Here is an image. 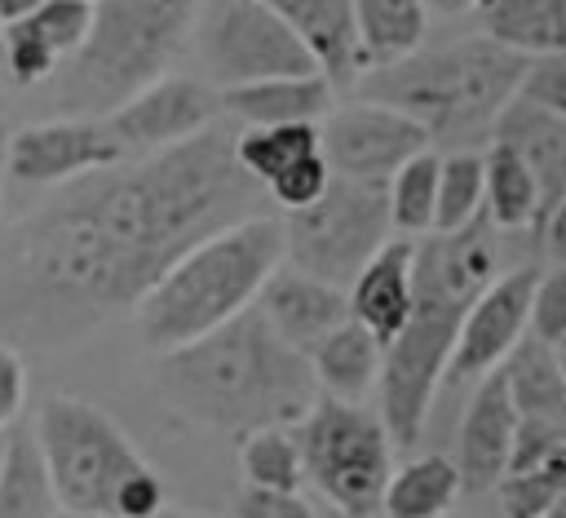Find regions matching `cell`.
I'll use <instances>...</instances> for the list:
<instances>
[{
  "label": "cell",
  "mask_w": 566,
  "mask_h": 518,
  "mask_svg": "<svg viewBox=\"0 0 566 518\" xmlns=\"http://www.w3.org/2000/svg\"><path fill=\"white\" fill-rule=\"evenodd\" d=\"M557 376H562V394H566V345H557Z\"/></svg>",
  "instance_id": "7bdbcfd3"
},
{
  "label": "cell",
  "mask_w": 566,
  "mask_h": 518,
  "mask_svg": "<svg viewBox=\"0 0 566 518\" xmlns=\"http://www.w3.org/2000/svg\"><path fill=\"white\" fill-rule=\"evenodd\" d=\"M460 496L464 487H460L455 460L442 452H420L407 465L389 469L380 514L385 518H442L460 505Z\"/></svg>",
  "instance_id": "d4e9b609"
},
{
  "label": "cell",
  "mask_w": 566,
  "mask_h": 518,
  "mask_svg": "<svg viewBox=\"0 0 566 518\" xmlns=\"http://www.w3.org/2000/svg\"><path fill=\"white\" fill-rule=\"evenodd\" d=\"M539 518H566V496H562V500H557V505H548V509H544V514H539Z\"/></svg>",
  "instance_id": "ee69618b"
},
{
  "label": "cell",
  "mask_w": 566,
  "mask_h": 518,
  "mask_svg": "<svg viewBox=\"0 0 566 518\" xmlns=\"http://www.w3.org/2000/svg\"><path fill=\"white\" fill-rule=\"evenodd\" d=\"M522 75L526 58L500 49L486 35H469L363 71L349 93L411 115L429 133L433 151H482L500 111L517 97Z\"/></svg>",
  "instance_id": "277c9868"
},
{
  "label": "cell",
  "mask_w": 566,
  "mask_h": 518,
  "mask_svg": "<svg viewBox=\"0 0 566 518\" xmlns=\"http://www.w3.org/2000/svg\"><path fill=\"white\" fill-rule=\"evenodd\" d=\"M482 217L495 230H535L539 221V186L531 168L500 142H486L482 151Z\"/></svg>",
  "instance_id": "4316f807"
},
{
  "label": "cell",
  "mask_w": 566,
  "mask_h": 518,
  "mask_svg": "<svg viewBox=\"0 0 566 518\" xmlns=\"http://www.w3.org/2000/svg\"><path fill=\"white\" fill-rule=\"evenodd\" d=\"M84 4H93V0H84Z\"/></svg>",
  "instance_id": "681fc988"
},
{
  "label": "cell",
  "mask_w": 566,
  "mask_h": 518,
  "mask_svg": "<svg viewBox=\"0 0 566 518\" xmlns=\"http://www.w3.org/2000/svg\"><path fill=\"white\" fill-rule=\"evenodd\" d=\"M27 407V359L18 345L0 341V434L22 421Z\"/></svg>",
  "instance_id": "8d00e7d4"
},
{
  "label": "cell",
  "mask_w": 566,
  "mask_h": 518,
  "mask_svg": "<svg viewBox=\"0 0 566 518\" xmlns=\"http://www.w3.org/2000/svg\"><path fill=\"white\" fill-rule=\"evenodd\" d=\"M128 159L111 128L88 115H57L40 124H22L9 133V177L27 186H62L84 173L111 168Z\"/></svg>",
  "instance_id": "4fadbf2b"
},
{
  "label": "cell",
  "mask_w": 566,
  "mask_h": 518,
  "mask_svg": "<svg viewBox=\"0 0 566 518\" xmlns=\"http://www.w3.org/2000/svg\"><path fill=\"white\" fill-rule=\"evenodd\" d=\"M217 120H221V93L199 75H172V71L124 97L111 115H102V124L111 128L124 155H150L177 146Z\"/></svg>",
  "instance_id": "7c38bea8"
},
{
  "label": "cell",
  "mask_w": 566,
  "mask_h": 518,
  "mask_svg": "<svg viewBox=\"0 0 566 518\" xmlns=\"http://www.w3.org/2000/svg\"><path fill=\"white\" fill-rule=\"evenodd\" d=\"M53 518H97V514H80V509H57Z\"/></svg>",
  "instance_id": "f6af8a7d"
},
{
  "label": "cell",
  "mask_w": 566,
  "mask_h": 518,
  "mask_svg": "<svg viewBox=\"0 0 566 518\" xmlns=\"http://www.w3.org/2000/svg\"><path fill=\"white\" fill-rule=\"evenodd\" d=\"M513 429H517V407L509 398L504 372L491 367L486 376L473 381V398L460 421V452L451 456L460 469L464 496H486L500 483V474L509 469Z\"/></svg>",
  "instance_id": "2e32d148"
},
{
  "label": "cell",
  "mask_w": 566,
  "mask_h": 518,
  "mask_svg": "<svg viewBox=\"0 0 566 518\" xmlns=\"http://www.w3.org/2000/svg\"><path fill=\"white\" fill-rule=\"evenodd\" d=\"M482 217V151H438L433 230H460Z\"/></svg>",
  "instance_id": "4dcf8cb0"
},
{
  "label": "cell",
  "mask_w": 566,
  "mask_h": 518,
  "mask_svg": "<svg viewBox=\"0 0 566 518\" xmlns=\"http://www.w3.org/2000/svg\"><path fill=\"white\" fill-rule=\"evenodd\" d=\"M318 518H358V514H340V509H323Z\"/></svg>",
  "instance_id": "7dc6e473"
},
{
  "label": "cell",
  "mask_w": 566,
  "mask_h": 518,
  "mask_svg": "<svg viewBox=\"0 0 566 518\" xmlns=\"http://www.w3.org/2000/svg\"><path fill=\"white\" fill-rule=\"evenodd\" d=\"M270 13H279L296 40L310 49L318 71L340 89H354L363 75L358 40H354V9L349 0H261Z\"/></svg>",
  "instance_id": "ffe728a7"
},
{
  "label": "cell",
  "mask_w": 566,
  "mask_h": 518,
  "mask_svg": "<svg viewBox=\"0 0 566 518\" xmlns=\"http://www.w3.org/2000/svg\"><path fill=\"white\" fill-rule=\"evenodd\" d=\"M491 142L509 146L531 168V177L539 186V217H544L566 195V120L557 111H548V106H539V102L517 93L500 111V120L491 128Z\"/></svg>",
  "instance_id": "ac0fdd59"
},
{
  "label": "cell",
  "mask_w": 566,
  "mask_h": 518,
  "mask_svg": "<svg viewBox=\"0 0 566 518\" xmlns=\"http://www.w3.org/2000/svg\"><path fill=\"white\" fill-rule=\"evenodd\" d=\"M318 146H323L332 177L389 182L394 168H402L411 155L429 151V133L411 115H402L385 102L349 97V102H336L318 120Z\"/></svg>",
  "instance_id": "8fae6325"
},
{
  "label": "cell",
  "mask_w": 566,
  "mask_h": 518,
  "mask_svg": "<svg viewBox=\"0 0 566 518\" xmlns=\"http://www.w3.org/2000/svg\"><path fill=\"white\" fill-rule=\"evenodd\" d=\"M57 62V71L80 53V44L88 40V22H93V4L84 0H40L27 18H18Z\"/></svg>",
  "instance_id": "d6a6232c"
},
{
  "label": "cell",
  "mask_w": 566,
  "mask_h": 518,
  "mask_svg": "<svg viewBox=\"0 0 566 518\" xmlns=\"http://www.w3.org/2000/svg\"><path fill=\"white\" fill-rule=\"evenodd\" d=\"M155 385L186 421L221 434L296 425L318 398L310 359L283 345L256 310L159 354Z\"/></svg>",
  "instance_id": "3957f363"
},
{
  "label": "cell",
  "mask_w": 566,
  "mask_h": 518,
  "mask_svg": "<svg viewBox=\"0 0 566 518\" xmlns=\"http://www.w3.org/2000/svg\"><path fill=\"white\" fill-rule=\"evenodd\" d=\"M203 0H93L88 40L49 80L66 115L102 120L124 97L168 75Z\"/></svg>",
  "instance_id": "52a82bcc"
},
{
  "label": "cell",
  "mask_w": 566,
  "mask_h": 518,
  "mask_svg": "<svg viewBox=\"0 0 566 518\" xmlns=\"http://www.w3.org/2000/svg\"><path fill=\"white\" fill-rule=\"evenodd\" d=\"M283 261V226L274 213L243 217L186 248L133 305L146 350L168 354L252 310L261 283Z\"/></svg>",
  "instance_id": "5b68a950"
},
{
  "label": "cell",
  "mask_w": 566,
  "mask_h": 518,
  "mask_svg": "<svg viewBox=\"0 0 566 518\" xmlns=\"http://www.w3.org/2000/svg\"><path fill=\"white\" fill-rule=\"evenodd\" d=\"M283 226V261L332 283L349 288V279L367 266V257L394 235L385 182L332 177L327 190L279 217Z\"/></svg>",
  "instance_id": "9c48e42d"
},
{
  "label": "cell",
  "mask_w": 566,
  "mask_h": 518,
  "mask_svg": "<svg viewBox=\"0 0 566 518\" xmlns=\"http://www.w3.org/2000/svg\"><path fill=\"white\" fill-rule=\"evenodd\" d=\"M478 35L535 62L566 53V0H478Z\"/></svg>",
  "instance_id": "44dd1931"
},
{
  "label": "cell",
  "mask_w": 566,
  "mask_h": 518,
  "mask_svg": "<svg viewBox=\"0 0 566 518\" xmlns=\"http://www.w3.org/2000/svg\"><path fill=\"white\" fill-rule=\"evenodd\" d=\"M336 106V84L323 71L310 75H274L256 84H239L221 93V115L239 128L265 124H318Z\"/></svg>",
  "instance_id": "d6986e66"
},
{
  "label": "cell",
  "mask_w": 566,
  "mask_h": 518,
  "mask_svg": "<svg viewBox=\"0 0 566 518\" xmlns=\"http://www.w3.org/2000/svg\"><path fill=\"white\" fill-rule=\"evenodd\" d=\"M380 350H385V345H380L363 323H354V319L336 323V328L305 354L318 394H323V398H336V403H363V398L376 390V381H380Z\"/></svg>",
  "instance_id": "7402d4cb"
},
{
  "label": "cell",
  "mask_w": 566,
  "mask_h": 518,
  "mask_svg": "<svg viewBox=\"0 0 566 518\" xmlns=\"http://www.w3.org/2000/svg\"><path fill=\"white\" fill-rule=\"evenodd\" d=\"M9 133L13 128H4V106H0V199H4V177H9Z\"/></svg>",
  "instance_id": "60d3db41"
},
{
  "label": "cell",
  "mask_w": 566,
  "mask_h": 518,
  "mask_svg": "<svg viewBox=\"0 0 566 518\" xmlns=\"http://www.w3.org/2000/svg\"><path fill=\"white\" fill-rule=\"evenodd\" d=\"M239 469L248 487H270V491H301L305 487V465L292 425H261L239 434Z\"/></svg>",
  "instance_id": "f1b7e54d"
},
{
  "label": "cell",
  "mask_w": 566,
  "mask_h": 518,
  "mask_svg": "<svg viewBox=\"0 0 566 518\" xmlns=\"http://www.w3.org/2000/svg\"><path fill=\"white\" fill-rule=\"evenodd\" d=\"M522 97L557 111L566 120V53H553V58H535L526 62V75H522Z\"/></svg>",
  "instance_id": "d590c367"
},
{
  "label": "cell",
  "mask_w": 566,
  "mask_h": 518,
  "mask_svg": "<svg viewBox=\"0 0 566 518\" xmlns=\"http://www.w3.org/2000/svg\"><path fill=\"white\" fill-rule=\"evenodd\" d=\"M31 434L62 509L97 518H155L164 509V478L97 403L49 394L31 421Z\"/></svg>",
  "instance_id": "8992f818"
},
{
  "label": "cell",
  "mask_w": 566,
  "mask_h": 518,
  "mask_svg": "<svg viewBox=\"0 0 566 518\" xmlns=\"http://www.w3.org/2000/svg\"><path fill=\"white\" fill-rule=\"evenodd\" d=\"M35 4H40V0H0V27H9V22H18V18H27Z\"/></svg>",
  "instance_id": "f35d334b"
},
{
  "label": "cell",
  "mask_w": 566,
  "mask_h": 518,
  "mask_svg": "<svg viewBox=\"0 0 566 518\" xmlns=\"http://www.w3.org/2000/svg\"><path fill=\"white\" fill-rule=\"evenodd\" d=\"M234 518H318V509L301 491H270V487H248L234 496Z\"/></svg>",
  "instance_id": "e575fe53"
},
{
  "label": "cell",
  "mask_w": 566,
  "mask_h": 518,
  "mask_svg": "<svg viewBox=\"0 0 566 518\" xmlns=\"http://www.w3.org/2000/svg\"><path fill=\"white\" fill-rule=\"evenodd\" d=\"M442 518H504L495 505H469V509H451V514H442Z\"/></svg>",
  "instance_id": "b9f144b4"
},
{
  "label": "cell",
  "mask_w": 566,
  "mask_h": 518,
  "mask_svg": "<svg viewBox=\"0 0 566 518\" xmlns=\"http://www.w3.org/2000/svg\"><path fill=\"white\" fill-rule=\"evenodd\" d=\"M495 226L486 217L460 226V230H429L416 244L411 274H416V301L407 323L394 341L380 350V425L394 447H416L438 394V381L447 372V359L455 350V332L473 297L500 274L495 252Z\"/></svg>",
  "instance_id": "7a4b0ae2"
},
{
  "label": "cell",
  "mask_w": 566,
  "mask_h": 518,
  "mask_svg": "<svg viewBox=\"0 0 566 518\" xmlns=\"http://www.w3.org/2000/svg\"><path fill=\"white\" fill-rule=\"evenodd\" d=\"M323 155L318 146V124H265V128H239L234 133V159L239 168L261 186H274L283 173L296 164Z\"/></svg>",
  "instance_id": "83f0119b"
},
{
  "label": "cell",
  "mask_w": 566,
  "mask_h": 518,
  "mask_svg": "<svg viewBox=\"0 0 566 518\" xmlns=\"http://www.w3.org/2000/svg\"><path fill=\"white\" fill-rule=\"evenodd\" d=\"M252 310L270 323V332L292 345L296 354H310L336 323L349 319V301H345V288H332L287 261H279V270L261 283Z\"/></svg>",
  "instance_id": "9a60e30c"
},
{
  "label": "cell",
  "mask_w": 566,
  "mask_h": 518,
  "mask_svg": "<svg viewBox=\"0 0 566 518\" xmlns=\"http://www.w3.org/2000/svg\"><path fill=\"white\" fill-rule=\"evenodd\" d=\"M535 266H517L495 274L473 305L460 319L455 350L447 359V381H478L491 367L509 359V350L526 336V314H531V288H535Z\"/></svg>",
  "instance_id": "5bb4252c"
},
{
  "label": "cell",
  "mask_w": 566,
  "mask_h": 518,
  "mask_svg": "<svg viewBox=\"0 0 566 518\" xmlns=\"http://www.w3.org/2000/svg\"><path fill=\"white\" fill-rule=\"evenodd\" d=\"M234 120L53 186L0 230V341L62 350L133 310L199 239L270 213L234 159Z\"/></svg>",
  "instance_id": "6da1fadb"
},
{
  "label": "cell",
  "mask_w": 566,
  "mask_h": 518,
  "mask_svg": "<svg viewBox=\"0 0 566 518\" xmlns=\"http://www.w3.org/2000/svg\"><path fill=\"white\" fill-rule=\"evenodd\" d=\"M155 518H203V514H177V509H159Z\"/></svg>",
  "instance_id": "bcb514c9"
},
{
  "label": "cell",
  "mask_w": 566,
  "mask_h": 518,
  "mask_svg": "<svg viewBox=\"0 0 566 518\" xmlns=\"http://www.w3.org/2000/svg\"><path fill=\"white\" fill-rule=\"evenodd\" d=\"M478 0H424V9H438V13H447V18H455V13H469Z\"/></svg>",
  "instance_id": "ab89813d"
},
{
  "label": "cell",
  "mask_w": 566,
  "mask_h": 518,
  "mask_svg": "<svg viewBox=\"0 0 566 518\" xmlns=\"http://www.w3.org/2000/svg\"><path fill=\"white\" fill-rule=\"evenodd\" d=\"M526 328H531L535 341L566 345V266H553V270L535 274Z\"/></svg>",
  "instance_id": "836d02e7"
},
{
  "label": "cell",
  "mask_w": 566,
  "mask_h": 518,
  "mask_svg": "<svg viewBox=\"0 0 566 518\" xmlns=\"http://www.w3.org/2000/svg\"><path fill=\"white\" fill-rule=\"evenodd\" d=\"M190 35L203 62V80L217 93L274 75L318 71V62L296 40V31L261 0H203Z\"/></svg>",
  "instance_id": "30bf717a"
},
{
  "label": "cell",
  "mask_w": 566,
  "mask_h": 518,
  "mask_svg": "<svg viewBox=\"0 0 566 518\" xmlns=\"http://www.w3.org/2000/svg\"><path fill=\"white\" fill-rule=\"evenodd\" d=\"M354 9V40L363 71L389 66L424 49L429 31V9L424 0H349Z\"/></svg>",
  "instance_id": "603a6c76"
},
{
  "label": "cell",
  "mask_w": 566,
  "mask_h": 518,
  "mask_svg": "<svg viewBox=\"0 0 566 518\" xmlns=\"http://www.w3.org/2000/svg\"><path fill=\"white\" fill-rule=\"evenodd\" d=\"M0 53H4V27H0Z\"/></svg>",
  "instance_id": "c3c4849f"
},
{
  "label": "cell",
  "mask_w": 566,
  "mask_h": 518,
  "mask_svg": "<svg viewBox=\"0 0 566 518\" xmlns=\"http://www.w3.org/2000/svg\"><path fill=\"white\" fill-rule=\"evenodd\" d=\"M57 509L62 505L31 421L9 425L0 438V518H53Z\"/></svg>",
  "instance_id": "cb8c5ba5"
},
{
  "label": "cell",
  "mask_w": 566,
  "mask_h": 518,
  "mask_svg": "<svg viewBox=\"0 0 566 518\" xmlns=\"http://www.w3.org/2000/svg\"><path fill=\"white\" fill-rule=\"evenodd\" d=\"M539 244H544V252L553 257V266H566V195L539 217Z\"/></svg>",
  "instance_id": "74e56055"
},
{
  "label": "cell",
  "mask_w": 566,
  "mask_h": 518,
  "mask_svg": "<svg viewBox=\"0 0 566 518\" xmlns=\"http://www.w3.org/2000/svg\"><path fill=\"white\" fill-rule=\"evenodd\" d=\"M491 491H495V509L504 518H539L548 505H557L566 496V452H557L539 465L500 474V483Z\"/></svg>",
  "instance_id": "1f68e13d"
},
{
  "label": "cell",
  "mask_w": 566,
  "mask_h": 518,
  "mask_svg": "<svg viewBox=\"0 0 566 518\" xmlns=\"http://www.w3.org/2000/svg\"><path fill=\"white\" fill-rule=\"evenodd\" d=\"M305 483L318 487L327 509L376 518L380 496L394 469V443L380 425L376 412L363 403H336V398H314V407L292 425Z\"/></svg>",
  "instance_id": "ba28073f"
},
{
  "label": "cell",
  "mask_w": 566,
  "mask_h": 518,
  "mask_svg": "<svg viewBox=\"0 0 566 518\" xmlns=\"http://www.w3.org/2000/svg\"><path fill=\"white\" fill-rule=\"evenodd\" d=\"M433 195H438V151L411 155L394 177L385 182L389 199V226L398 235H429L433 230Z\"/></svg>",
  "instance_id": "f546056e"
},
{
  "label": "cell",
  "mask_w": 566,
  "mask_h": 518,
  "mask_svg": "<svg viewBox=\"0 0 566 518\" xmlns=\"http://www.w3.org/2000/svg\"><path fill=\"white\" fill-rule=\"evenodd\" d=\"M411 257H416V239L407 235H389L367 266L349 279L345 301H349V319L363 323L380 345L398 336V328L411 314L416 301V274H411Z\"/></svg>",
  "instance_id": "e0dca14e"
},
{
  "label": "cell",
  "mask_w": 566,
  "mask_h": 518,
  "mask_svg": "<svg viewBox=\"0 0 566 518\" xmlns=\"http://www.w3.org/2000/svg\"><path fill=\"white\" fill-rule=\"evenodd\" d=\"M500 372H504V385H509V398H513L517 416L566 425V394H562V376H557V345L522 336L509 350V359L500 363Z\"/></svg>",
  "instance_id": "484cf974"
}]
</instances>
